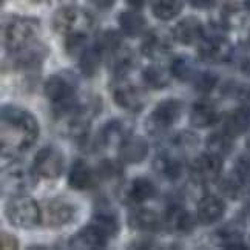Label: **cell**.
<instances>
[{
	"mask_svg": "<svg viewBox=\"0 0 250 250\" xmlns=\"http://www.w3.org/2000/svg\"><path fill=\"white\" fill-rule=\"evenodd\" d=\"M170 74L159 65H148L142 70V81L151 90H162L170 85Z\"/></svg>",
	"mask_w": 250,
	"mask_h": 250,
	"instance_id": "obj_34",
	"label": "cell"
},
{
	"mask_svg": "<svg viewBox=\"0 0 250 250\" xmlns=\"http://www.w3.org/2000/svg\"><path fill=\"white\" fill-rule=\"evenodd\" d=\"M198 144H199V138L195 133L187 131V130L178 133L176 136L173 138V147H175L181 155H187V153L193 151L198 147Z\"/></svg>",
	"mask_w": 250,
	"mask_h": 250,
	"instance_id": "obj_38",
	"label": "cell"
},
{
	"mask_svg": "<svg viewBox=\"0 0 250 250\" xmlns=\"http://www.w3.org/2000/svg\"><path fill=\"white\" fill-rule=\"evenodd\" d=\"M53 30L63 37L73 34H91L94 30V17L78 6H65L57 9L53 16Z\"/></svg>",
	"mask_w": 250,
	"mask_h": 250,
	"instance_id": "obj_5",
	"label": "cell"
},
{
	"mask_svg": "<svg viewBox=\"0 0 250 250\" xmlns=\"http://www.w3.org/2000/svg\"><path fill=\"white\" fill-rule=\"evenodd\" d=\"M173 36L164 30H153L144 34V41L141 45L142 54L148 59H161L171 50Z\"/></svg>",
	"mask_w": 250,
	"mask_h": 250,
	"instance_id": "obj_16",
	"label": "cell"
},
{
	"mask_svg": "<svg viewBox=\"0 0 250 250\" xmlns=\"http://www.w3.org/2000/svg\"><path fill=\"white\" fill-rule=\"evenodd\" d=\"M118 22L121 26V33L127 37H131V39H136V37L147 33V19L138 13V9L136 11H133V9L122 11L118 16Z\"/></svg>",
	"mask_w": 250,
	"mask_h": 250,
	"instance_id": "obj_27",
	"label": "cell"
},
{
	"mask_svg": "<svg viewBox=\"0 0 250 250\" xmlns=\"http://www.w3.org/2000/svg\"><path fill=\"white\" fill-rule=\"evenodd\" d=\"M246 144H247V148L250 150V133H249V136H247V142Z\"/></svg>",
	"mask_w": 250,
	"mask_h": 250,
	"instance_id": "obj_49",
	"label": "cell"
},
{
	"mask_svg": "<svg viewBox=\"0 0 250 250\" xmlns=\"http://www.w3.org/2000/svg\"><path fill=\"white\" fill-rule=\"evenodd\" d=\"M130 128L128 125L121 119H110L102 125L98 134V142L99 146L104 147H113V146H121V144L130 136Z\"/></svg>",
	"mask_w": 250,
	"mask_h": 250,
	"instance_id": "obj_23",
	"label": "cell"
},
{
	"mask_svg": "<svg viewBox=\"0 0 250 250\" xmlns=\"http://www.w3.org/2000/svg\"><path fill=\"white\" fill-rule=\"evenodd\" d=\"M65 167V161L62 151L53 147V146H46L41 148L36 153L34 161H33V168L41 178L45 179H56L62 175Z\"/></svg>",
	"mask_w": 250,
	"mask_h": 250,
	"instance_id": "obj_12",
	"label": "cell"
},
{
	"mask_svg": "<svg viewBox=\"0 0 250 250\" xmlns=\"http://www.w3.org/2000/svg\"><path fill=\"white\" fill-rule=\"evenodd\" d=\"M90 2L98 9H101V11H108V9L114 6L116 0H90Z\"/></svg>",
	"mask_w": 250,
	"mask_h": 250,
	"instance_id": "obj_44",
	"label": "cell"
},
{
	"mask_svg": "<svg viewBox=\"0 0 250 250\" xmlns=\"http://www.w3.org/2000/svg\"><path fill=\"white\" fill-rule=\"evenodd\" d=\"M235 170L244 178V181H250V155H241L236 161Z\"/></svg>",
	"mask_w": 250,
	"mask_h": 250,
	"instance_id": "obj_40",
	"label": "cell"
},
{
	"mask_svg": "<svg viewBox=\"0 0 250 250\" xmlns=\"http://www.w3.org/2000/svg\"><path fill=\"white\" fill-rule=\"evenodd\" d=\"M111 96L113 101L121 108L127 111H141L146 104V94L139 86L125 81V78H114L111 83Z\"/></svg>",
	"mask_w": 250,
	"mask_h": 250,
	"instance_id": "obj_10",
	"label": "cell"
},
{
	"mask_svg": "<svg viewBox=\"0 0 250 250\" xmlns=\"http://www.w3.org/2000/svg\"><path fill=\"white\" fill-rule=\"evenodd\" d=\"M153 243L155 241H153L151 238L144 236V238H138V239H134V241H131V244L128 247L130 249H150V247L155 246Z\"/></svg>",
	"mask_w": 250,
	"mask_h": 250,
	"instance_id": "obj_42",
	"label": "cell"
},
{
	"mask_svg": "<svg viewBox=\"0 0 250 250\" xmlns=\"http://www.w3.org/2000/svg\"><path fill=\"white\" fill-rule=\"evenodd\" d=\"M90 224L94 226L102 235H105L108 239H113L121 232V223H119V218L116 215V211L111 210L108 206L107 207L101 206V207L96 208V211L90 219Z\"/></svg>",
	"mask_w": 250,
	"mask_h": 250,
	"instance_id": "obj_21",
	"label": "cell"
},
{
	"mask_svg": "<svg viewBox=\"0 0 250 250\" xmlns=\"http://www.w3.org/2000/svg\"><path fill=\"white\" fill-rule=\"evenodd\" d=\"M155 170L162 175L164 178L170 181H178L182 175V170H184V161H182L181 153L179 155H171V153H159L155 158Z\"/></svg>",
	"mask_w": 250,
	"mask_h": 250,
	"instance_id": "obj_26",
	"label": "cell"
},
{
	"mask_svg": "<svg viewBox=\"0 0 250 250\" xmlns=\"http://www.w3.org/2000/svg\"><path fill=\"white\" fill-rule=\"evenodd\" d=\"M105 59L104 54L96 48V45H88L79 56V71L85 78H93L98 73L102 61Z\"/></svg>",
	"mask_w": 250,
	"mask_h": 250,
	"instance_id": "obj_32",
	"label": "cell"
},
{
	"mask_svg": "<svg viewBox=\"0 0 250 250\" xmlns=\"http://www.w3.org/2000/svg\"><path fill=\"white\" fill-rule=\"evenodd\" d=\"M247 43H249V48H250V34H249V39H247Z\"/></svg>",
	"mask_w": 250,
	"mask_h": 250,
	"instance_id": "obj_51",
	"label": "cell"
},
{
	"mask_svg": "<svg viewBox=\"0 0 250 250\" xmlns=\"http://www.w3.org/2000/svg\"><path fill=\"white\" fill-rule=\"evenodd\" d=\"M76 207L63 198H53L45 201L42 207V223L46 227L57 229L73 223Z\"/></svg>",
	"mask_w": 250,
	"mask_h": 250,
	"instance_id": "obj_13",
	"label": "cell"
},
{
	"mask_svg": "<svg viewBox=\"0 0 250 250\" xmlns=\"http://www.w3.org/2000/svg\"><path fill=\"white\" fill-rule=\"evenodd\" d=\"M33 2H36V3H41V2H43V0H33Z\"/></svg>",
	"mask_w": 250,
	"mask_h": 250,
	"instance_id": "obj_50",
	"label": "cell"
},
{
	"mask_svg": "<svg viewBox=\"0 0 250 250\" xmlns=\"http://www.w3.org/2000/svg\"><path fill=\"white\" fill-rule=\"evenodd\" d=\"M199 223L198 215H193L190 210L184 208L181 204H170L162 218V229H167V232L190 235L195 232L196 224Z\"/></svg>",
	"mask_w": 250,
	"mask_h": 250,
	"instance_id": "obj_11",
	"label": "cell"
},
{
	"mask_svg": "<svg viewBox=\"0 0 250 250\" xmlns=\"http://www.w3.org/2000/svg\"><path fill=\"white\" fill-rule=\"evenodd\" d=\"M196 215L203 226L216 224L226 215V203L216 195H206L199 199Z\"/></svg>",
	"mask_w": 250,
	"mask_h": 250,
	"instance_id": "obj_19",
	"label": "cell"
},
{
	"mask_svg": "<svg viewBox=\"0 0 250 250\" xmlns=\"http://www.w3.org/2000/svg\"><path fill=\"white\" fill-rule=\"evenodd\" d=\"M158 196V187L156 184L148 178H134L127 190L124 193V199L125 203L128 204H134V206H139L142 203H147V201L153 199Z\"/></svg>",
	"mask_w": 250,
	"mask_h": 250,
	"instance_id": "obj_18",
	"label": "cell"
},
{
	"mask_svg": "<svg viewBox=\"0 0 250 250\" xmlns=\"http://www.w3.org/2000/svg\"><path fill=\"white\" fill-rule=\"evenodd\" d=\"M9 224L17 229H33L42 223V208L37 201L26 195H16L5 208Z\"/></svg>",
	"mask_w": 250,
	"mask_h": 250,
	"instance_id": "obj_6",
	"label": "cell"
},
{
	"mask_svg": "<svg viewBox=\"0 0 250 250\" xmlns=\"http://www.w3.org/2000/svg\"><path fill=\"white\" fill-rule=\"evenodd\" d=\"M182 9H184V2L182 0H156L151 5L153 16L162 22L173 21V19L182 13Z\"/></svg>",
	"mask_w": 250,
	"mask_h": 250,
	"instance_id": "obj_35",
	"label": "cell"
},
{
	"mask_svg": "<svg viewBox=\"0 0 250 250\" xmlns=\"http://www.w3.org/2000/svg\"><path fill=\"white\" fill-rule=\"evenodd\" d=\"M182 114V102L179 99H164L161 101L146 121V128L153 136L166 133L175 125Z\"/></svg>",
	"mask_w": 250,
	"mask_h": 250,
	"instance_id": "obj_7",
	"label": "cell"
},
{
	"mask_svg": "<svg viewBox=\"0 0 250 250\" xmlns=\"http://www.w3.org/2000/svg\"><path fill=\"white\" fill-rule=\"evenodd\" d=\"M223 158L216 156L213 153H203L193 159L190 164V178L195 184L206 186L210 182L219 181L221 173H223Z\"/></svg>",
	"mask_w": 250,
	"mask_h": 250,
	"instance_id": "obj_9",
	"label": "cell"
},
{
	"mask_svg": "<svg viewBox=\"0 0 250 250\" xmlns=\"http://www.w3.org/2000/svg\"><path fill=\"white\" fill-rule=\"evenodd\" d=\"M244 182H246L244 178L235 170L232 175H229L224 179H221L219 191L224 196L230 198V199H236L239 196V193L243 191V188H244Z\"/></svg>",
	"mask_w": 250,
	"mask_h": 250,
	"instance_id": "obj_37",
	"label": "cell"
},
{
	"mask_svg": "<svg viewBox=\"0 0 250 250\" xmlns=\"http://www.w3.org/2000/svg\"><path fill=\"white\" fill-rule=\"evenodd\" d=\"M94 45L104 54L105 59H107L108 56L116 53L124 46L122 34L116 30H105L98 34V37H96V41H94Z\"/></svg>",
	"mask_w": 250,
	"mask_h": 250,
	"instance_id": "obj_33",
	"label": "cell"
},
{
	"mask_svg": "<svg viewBox=\"0 0 250 250\" xmlns=\"http://www.w3.org/2000/svg\"><path fill=\"white\" fill-rule=\"evenodd\" d=\"M196 9H210L215 6V0H187Z\"/></svg>",
	"mask_w": 250,
	"mask_h": 250,
	"instance_id": "obj_43",
	"label": "cell"
},
{
	"mask_svg": "<svg viewBox=\"0 0 250 250\" xmlns=\"http://www.w3.org/2000/svg\"><path fill=\"white\" fill-rule=\"evenodd\" d=\"M41 33V22L36 17L13 16L3 26V46L13 54L37 42Z\"/></svg>",
	"mask_w": 250,
	"mask_h": 250,
	"instance_id": "obj_4",
	"label": "cell"
},
{
	"mask_svg": "<svg viewBox=\"0 0 250 250\" xmlns=\"http://www.w3.org/2000/svg\"><path fill=\"white\" fill-rule=\"evenodd\" d=\"M239 68H241V73L250 76V54H246L244 57H241V62H239Z\"/></svg>",
	"mask_w": 250,
	"mask_h": 250,
	"instance_id": "obj_45",
	"label": "cell"
},
{
	"mask_svg": "<svg viewBox=\"0 0 250 250\" xmlns=\"http://www.w3.org/2000/svg\"><path fill=\"white\" fill-rule=\"evenodd\" d=\"M46 56L48 46L41 42H34L23 50L13 53V66L16 70L22 71H36L46 61Z\"/></svg>",
	"mask_w": 250,
	"mask_h": 250,
	"instance_id": "obj_14",
	"label": "cell"
},
{
	"mask_svg": "<svg viewBox=\"0 0 250 250\" xmlns=\"http://www.w3.org/2000/svg\"><path fill=\"white\" fill-rule=\"evenodd\" d=\"M243 3H244V8L250 13V0H243Z\"/></svg>",
	"mask_w": 250,
	"mask_h": 250,
	"instance_id": "obj_48",
	"label": "cell"
},
{
	"mask_svg": "<svg viewBox=\"0 0 250 250\" xmlns=\"http://www.w3.org/2000/svg\"><path fill=\"white\" fill-rule=\"evenodd\" d=\"M170 73L175 79L181 81V82H188L193 81V78L196 76L198 70L195 66V62L190 56L187 54H179L175 56L170 62Z\"/></svg>",
	"mask_w": 250,
	"mask_h": 250,
	"instance_id": "obj_31",
	"label": "cell"
},
{
	"mask_svg": "<svg viewBox=\"0 0 250 250\" xmlns=\"http://www.w3.org/2000/svg\"><path fill=\"white\" fill-rule=\"evenodd\" d=\"M226 26L223 22L204 26V34L199 41L198 56L203 62L226 63L233 57V45L224 34Z\"/></svg>",
	"mask_w": 250,
	"mask_h": 250,
	"instance_id": "obj_3",
	"label": "cell"
},
{
	"mask_svg": "<svg viewBox=\"0 0 250 250\" xmlns=\"http://www.w3.org/2000/svg\"><path fill=\"white\" fill-rule=\"evenodd\" d=\"M215 238H216V244L224 249H246L243 229L236 226L235 223L227 224L216 230Z\"/></svg>",
	"mask_w": 250,
	"mask_h": 250,
	"instance_id": "obj_30",
	"label": "cell"
},
{
	"mask_svg": "<svg viewBox=\"0 0 250 250\" xmlns=\"http://www.w3.org/2000/svg\"><path fill=\"white\" fill-rule=\"evenodd\" d=\"M39 122L34 114L17 105L2 107V155L16 156L30 148L39 138Z\"/></svg>",
	"mask_w": 250,
	"mask_h": 250,
	"instance_id": "obj_1",
	"label": "cell"
},
{
	"mask_svg": "<svg viewBox=\"0 0 250 250\" xmlns=\"http://www.w3.org/2000/svg\"><path fill=\"white\" fill-rule=\"evenodd\" d=\"M78 88L79 79L70 70L51 74L45 81L43 93L53 105L56 118L66 119L81 107Z\"/></svg>",
	"mask_w": 250,
	"mask_h": 250,
	"instance_id": "obj_2",
	"label": "cell"
},
{
	"mask_svg": "<svg viewBox=\"0 0 250 250\" xmlns=\"http://www.w3.org/2000/svg\"><path fill=\"white\" fill-rule=\"evenodd\" d=\"M188 119L195 128H207L219 121V113L211 102L198 101L191 105Z\"/></svg>",
	"mask_w": 250,
	"mask_h": 250,
	"instance_id": "obj_25",
	"label": "cell"
},
{
	"mask_svg": "<svg viewBox=\"0 0 250 250\" xmlns=\"http://www.w3.org/2000/svg\"><path fill=\"white\" fill-rule=\"evenodd\" d=\"M128 227L136 232H158L162 229V218L151 208H136L128 215Z\"/></svg>",
	"mask_w": 250,
	"mask_h": 250,
	"instance_id": "obj_22",
	"label": "cell"
},
{
	"mask_svg": "<svg viewBox=\"0 0 250 250\" xmlns=\"http://www.w3.org/2000/svg\"><path fill=\"white\" fill-rule=\"evenodd\" d=\"M37 173L31 167L25 166L23 162H11L8 167L3 168V175H2V190L3 193H13L16 195H22L23 191L30 190L36 186V179H37Z\"/></svg>",
	"mask_w": 250,
	"mask_h": 250,
	"instance_id": "obj_8",
	"label": "cell"
},
{
	"mask_svg": "<svg viewBox=\"0 0 250 250\" xmlns=\"http://www.w3.org/2000/svg\"><path fill=\"white\" fill-rule=\"evenodd\" d=\"M241 107L246 108L247 111H250V88H247L241 94Z\"/></svg>",
	"mask_w": 250,
	"mask_h": 250,
	"instance_id": "obj_47",
	"label": "cell"
},
{
	"mask_svg": "<svg viewBox=\"0 0 250 250\" xmlns=\"http://www.w3.org/2000/svg\"><path fill=\"white\" fill-rule=\"evenodd\" d=\"M128 6H131L133 9H142L148 3V0H125Z\"/></svg>",
	"mask_w": 250,
	"mask_h": 250,
	"instance_id": "obj_46",
	"label": "cell"
},
{
	"mask_svg": "<svg viewBox=\"0 0 250 250\" xmlns=\"http://www.w3.org/2000/svg\"><path fill=\"white\" fill-rule=\"evenodd\" d=\"M249 193H250V188H249Z\"/></svg>",
	"mask_w": 250,
	"mask_h": 250,
	"instance_id": "obj_52",
	"label": "cell"
},
{
	"mask_svg": "<svg viewBox=\"0 0 250 250\" xmlns=\"http://www.w3.org/2000/svg\"><path fill=\"white\" fill-rule=\"evenodd\" d=\"M233 139L235 138L229 136V134L224 133V131L210 134V136L207 138V142H206L207 151L213 153V155L221 156V158L224 159L233 150Z\"/></svg>",
	"mask_w": 250,
	"mask_h": 250,
	"instance_id": "obj_36",
	"label": "cell"
},
{
	"mask_svg": "<svg viewBox=\"0 0 250 250\" xmlns=\"http://www.w3.org/2000/svg\"><path fill=\"white\" fill-rule=\"evenodd\" d=\"M110 239L102 235L98 229L91 226L90 223L83 229H81L78 233L73 235L68 241V246L71 249H90V250H99L108 246Z\"/></svg>",
	"mask_w": 250,
	"mask_h": 250,
	"instance_id": "obj_20",
	"label": "cell"
},
{
	"mask_svg": "<svg viewBox=\"0 0 250 250\" xmlns=\"http://www.w3.org/2000/svg\"><path fill=\"white\" fill-rule=\"evenodd\" d=\"M0 249L2 250H16V249H19V239L11 233L2 232L0 233Z\"/></svg>",
	"mask_w": 250,
	"mask_h": 250,
	"instance_id": "obj_41",
	"label": "cell"
},
{
	"mask_svg": "<svg viewBox=\"0 0 250 250\" xmlns=\"http://www.w3.org/2000/svg\"><path fill=\"white\" fill-rule=\"evenodd\" d=\"M203 34H204V25L201 23L198 17L193 16L184 17L171 30L173 41L186 46L193 45L198 41H201Z\"/></svg>",
	"mask_w": 250,
	"mask_h": 250,
	"instance_id": "obj_17",
	"label": "cell"
},
{
	"mask_svg": "<svg viewBox=\"0 0 250 250\" xmlns=\"http://www.w3.org/2000/svg\"><path fill=\"white\" fill-rule=\"evenodd\" d=\"M98 175L83 159H76L68 173V186L73 190H88L96 186Z\"/></svg>",
	"mask_w": 250,
	"mask_h": 250,
	"instance_id": "obj_24",
	"label": "cell"
},
{
	"mask_svg": "<svg viewBox=\"0 0 250 250\" xmlns=\"http://www.w3.org/2000/svg\"><path fill=\"white\" fill-rule=\"evenodd\" d=\"M107 59H108L110 71L113 73L114 78H125V76H127L130 71H133V68L136 66V57H134V53L127 46H122L121 50L108 56Z\"/></svg>",
	"mask_w": 250,
	"mask_h": 250,
	"instance_id": "obj_29",
	"label": "cell"
},
{
	"mask_svg": "<svg viewBox=\"0 0 250 250\" xmlns=\"http://www.w3.org/2000/svg\"><path fill=\"white\" fill-rule=\"evenodd\" d=\"M150 146L146 138L138 134H130L118 147V158L124 164H141L147 159Z\"/></svg>",
	"mask_w": 250,
	"mask_h": 250,
	"instance_id": "obj_15",
	"label": "cell"
},
{
	"mask_svg": "<svg viewBox=\"0 0 250 250\" xmlns=\"http://www.w3.org/2000/svg\"><path fill=\"white\" fill-rule=\"evenodd\" d=\"M250 130V111L246 108H236L226 114L223 131L232 138H239Z\"/></svg>",
	"mask_w": 250,
	"mask_h": 250,
	"instance_id": "obj_28",
	"label": "cell"
},
{
	"mask_svg": "<svg viewBox=\"0 0 250 250\" xmlns=\"http://www.w3.org/2000/svg\"><path fill=\"white\" fill-rule=\"evenodd\" d=\"M193 83L196 91L208 94L215 90V86L218 85V76L211 71H198L196 76L193 78Z\"/></svg>",
	"mask_w": 250,
	"mask_h": 250,
	"instance_id": "obj_39",
	"label": "cell"
}]
</instances>
